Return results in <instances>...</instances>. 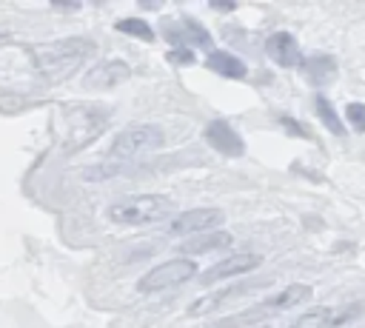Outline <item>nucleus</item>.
I'll use <instances>...</instances> for the list:
<instances>
[{"label": "nucleus", "mask_w": 365, "mask_h": 328, "mask_svg": "<svg viewBox=\"0 0 365 328\" xmlns=\"http://www.w3.org/2000/svg\"><path fill=\"white\" fill-rule=\"evenodd\" d=\"M88 51H91V43L86 37H66V40L37 46L31 51V57H34V66L40 68V74H46L51 80H63L88 57Z\"/></svg>", "instance_id": "obj_1"}, {"label": "nucleus", "mask_w": 365, "mask_h": 328, "mask_svg": "<svg viewBox=\"0 0 365 328\" xmlns=\"http://www.w3.org/2000/svg\"><path fill=\"white\" fill-rule=\"evenodd\" d=\"M171 200L160 197V194H140L123 203H114L108 208V220H114L117 225H151L160 222L171 214Z\"/></svg>", "instance_id": "obj_2"}, {"label": "nucleus", "mask_w": 365, "mask_h": 328, "mask_svg": "<svg viewBox=\"0 0 365 328\" xmlns=\"http://www.w3.org/2000/svg\"><path fill=\"white\" fill-rule=\"evenodd\" d=\"M163 137H165L163 128L154 125V123L128 125V128H123L114 137V143L108 148V157H114V160H131V157L148 154V151H154V148L163 145Z\"/></svg>", "instance_id": "obj_3"}, {"label": "nucleus", "mask_w": 365, "mask_h": 328, "mask_svg": "<svg viewBox=\"0 0 365 328\" xmlns=\"http://www.w3.org/2000/svg\"><path fill=\"white\" fill-rule=\"evenodd\" d=\"M197 274V265L185 257H177V260H168V262H160L157 268H151L148 274L140 277L137 288L143 294H157V291H165V288H174V285H182L185 280H191Z\"/></svg>", "instance_id": "obj_4"}, {"label": "nucleus", "mask_w": 365, "mask_h": 328, "mask_svg": "<svg viewBox=\"0 0 365 328\" xmlns=\"http://www.w3.org/2000/svg\"><path fill=\"white\" fill-rule=\"evenodd\" d=\"M225 214L220 208H191V211H182L177 214L171 222H168V234L180 237V234H208V231H217L222 225Z\"/></svg>", "instance_id": "obj_5"}, {"label": "nucleus", "mask_w": 365, "mask_h": 328, "mask_svg": "<svg viewBox=\"0 0 365 328\" xmlns=\"http://www.w3.org/2000/svg\"><path fill=\"white\" fill-rule=\"evenodd\" d=\"M262 262L259 254H251V251H240V254H231L225 257L222 262L211 265L205 274H200V285H214L220 280H228V277H240V274H248L254 271L257 265Z\"/></svg>", "instance_id": "obj_6"}, {"label": "nucleus", "mask_w": 365, "mask_h": 328, "mask_svg": "<svg viewBox=\"0 0 365 328\" xmlns=\"http://www.w3.org/2000/svg\"><path fill=\"white\" fill-rule=\"evenodd\" d=\"M205 140H208V145H214L220 154H228V157H240L245 151L242 137L225 120H211L205 125Z\"/></svg>", "instance_id": "obj_7"}, {"label": "nucleus", "mask_w": 365, "mask_h": 328, "mask_svg": "<svg viewBox=\"0 0 365 328\" xmlns=\"http://www.w3.org/2000/svg\"><path fill=\"white\" fill-rule=\"evenodd\" d=\"M262 285H268V280H248V282H240V285H231V288L214 291V294H208V297L194 299V302L188 305V314H191V317H202V314H208V311L220 308L225 299H234L237 294H245V291H254V288H262Z\"/></svg>", "instance_id": "obj_8"}, {"label": "nucleus", "mask_w": 365, "mask_h": 328, "mask_svg": "<svg viewBox=\"0 0 365 328\" xmlns=\"http://www.w3.org/2000/svg\"><path fill=\"white\" fill-rule=\"evenodd\" d=\"M128 74H131V68L123 60H103L86 74V86L88 88H114L117 83L128 80Z\"/></svg>", "instance_id": "obj_9"}, {"label": "nucleus", "mask_w": 365, "mask_h": 328, "mask_svg": "<svg viewBox=\"0 0 365 328\" xmlns=\"http://www.w3.org/2000/svg\"><path fill=\"white\" fill-rule=\"evenodd\" d=\"M265 54H268L277 66H285V68H291V66L299 63V46H297L294 34H288V31H274V34L265 40Z\"/></svg>", "instance_id": "obj_10"}, {"label": "nucleus", "mask_w": 365, "mask_h": 328, "mask_svg": "<svg viewBox=\"0 0 365 328\" xmlns=\"http://www.w3.org/2000/svg\"><path fill=\"white\" fill-rule=\"evenodd\" d=\"M231 242H234V237H231L228 231L217 228V231L197 234V237L185 240V242L180 245V251H182V254H208V251H222V248H228Z\"/></svg>", "instance_id": "obj_11"}, {"label": "nucleus", "mask_w": 365, "mask_h": 328, "mask_svg": "<svg viewBox=\"0 0 365 328\" xmlns=\"http://www.w3.org/2000/svg\"><path fill=\"white\" fill-rule=\"evenodd\" d=\"M205 66H208L211 71H217V74H222V77H231V80H242V77L248 74V68H245V63H242L240 57H234L231 51H222V48H217V51H211V54L205 57Z\"/></svg>", "instance_id": "obj_12"}, {"label": "nucleus", "mask_w": 365, "mask_h": 328, "mask_svg": "<svg viewBox=\"0 0 365 328\" xmlns=\"http://www.w3.org/2000/svg\"><path fill=\"white\" fill-rule=\"evenodd\" d=\"M302 68H305V77H308L314 86H328V83L336 77V63H334V57H328V54H311V57L302 63Z\"/></svg>", "instance_id": "obj_13"}, {"label": "nucleus", "mask_w": 365, "mask_h": 328, "mask_svg": "<svg viewBox=\"0 0 365 328\" xmlns=\"http://www.w3.org/2000/svg\"><path fill=\"white\" fill-rule=\"evenodd\" d=\"M308 297H311V285L294 282V285H288L285 291H279V294L268 297V299L262 302V308H291V305H299V302H305Z\"/></svg>", "instance_id": "obj_14"}, {"label": "nucleus", "mask_w": 365, "mask_h": 328, "mask_svg": "<svg viewBox=\"0 0 365 328\" xmlns=\"http://www.w3.org/2000/svg\"><path fill=\"white\" fill-rule=\"evenodd\" d=\"M334 314H336V308H314V311L297 317L288 328H334Z\"/></svg>", "instance_id": "obj_15"}, {"label": "nucleus", "mask_w": 365, "mask_h": 328, "mask_svg": "<svg viewBox=\"0 0 365 328\" xmlns=\"http://www.w3.org/2000/svg\"><path fill=\"white\" fill-rule=\"evenodd\" d=\"M314 106H317V114H319V120H322V125L331 131V134H336V137H342L345 134V125H342V120H339V114L334 111V106L322 97V94H317V100H314Z\"/></svg>", "instance_id": "obj_16"}, {"label": "nucleus", "mask_w": 365, "mask_h": 328, "mask_svg": "<svg viewBox=\"0 0 365 328\" xmlns=\"http://www.w3.org/2000/svg\"><path fill=\"white\" fill-rule=\"evenodd\" d=\"M180 29L185 31V37H188L194 46H200V48H211V46H214L211 34H208V31H205L194 17H182V20H180Z\"/></svg>", "instance_id": "obj_17"}, {"label": "nucleus", "mask_w": 365, "mask_h": 328, "mask_svg": "<svg viewBox=\"0 0 365 328\" xmlns=\"http://www.w3.org/2000/svg\"><path fill=\"white\" fill-rule=\"evenodd\" d=\"M117 29H120L123 34L140 37V40H145V43H151V40H154V29H151L145 20H140V17H123V20L117 23Z\"/></svg>", "instance_id": "obj_18"}, {"label": "nucleus", "mask_w": 365, "mask_h": 328, "mask_svg": "<svg viewBox=\"0 0 365 328\" xmlns=\"http://www.w3.org/2000/svg\"><path fill=\"white\" fill-rule=\"evenodd\" d=\"M345 117H348L354 131H365V103H351L345 108Z\"/></svg>", "instance_id": "obj_19"}, {"label": "nucleus", "mask_w": 365, "mask_h": 328, "mask_svg": "<svg viewBox=\"0 0 365 328\" xmlns=\"http://www.w3.org/2000/svg\"><path fill=\"white\" fill-rule=\"evenodd\" d=\"M279 125L288 131V134H294V137H299V140H308L311 137V131L302 125V123H297L294 117H288V114H279Z\"/></svg>", "instance_id": "obj_20"}, {"label": "nucleus", "mask_w": 365, "mask_h": 328, "mask_svg": "<svg viewBox=\"0 0 365 328\" xmlns=\"http://www.w3.org/2000/svg\"><path fill=\"white\" fill-rule=\"evenodd\" d=\"M245 322V314H240V317H228V319H220V322H211V325H205V328H240Z\"/></svg>", "instance_id": "obj_21"}, {"label": "nucleus", "mask_w": 365, "mask_h": 328, "mask_svg": "<svg viewBox=\"0 0 365 328\" xmlns=\"http://www.w3.org/2000/svg\"><path fill=\"white\" fill-rule=\"evenodd\" d=\"M168 60H174V63H194V54H191L188 48H174V51L168 54Z\"/></svg>", "instance_id": "obj_22"}, {"label": "nucleus", "mask_w": 365, "mask_h": 328, "mask_svg": "<svg viewBox=\"0 0 365 328\" xmlns=\"http://www.w3.org/2000/svg\"><path fill=\"white\" fill-rule=\"evenodd\" d=\"M214 9H222V11H231L234 9V3H211Z\"/></svg>", "instance_id": "obj_23"}]
</instances>
